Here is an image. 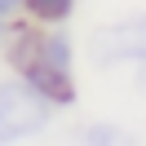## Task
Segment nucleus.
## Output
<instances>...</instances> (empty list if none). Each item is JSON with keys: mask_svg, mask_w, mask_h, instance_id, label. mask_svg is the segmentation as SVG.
Returning a JSON list of instances; mask_svg holds the SVG:
<instances>
[{"mask_svg": "<svg viewBox=\"0 0 146 146\" xmlns=\"http://www.w3.org/2000/svg\"><path fill=\"white\" fill-rule=\"evenodd\" d=\"M49 124V98L36 84H0V137H31Z\"/></svg>", "mask_w": 146, "mask_h": 146, "instance_id": "nucleus-1", "label": "nucleus"}, {"mask_svg": "<svg viewBox=\"0 0 146 146\" xmlns=\"http://www.w3.org/2000/svg\"><path fill=\"white\" fill-rule=\"evenodd\" d=\"M22 71H27V80L36 84L40 93H44L49 102H58V106H66V102L75 98V89H71V75L62 71V66H53V62H44V58H27V66H22Z\"/></svg>", "mask_w": 146, "mask_h": 146, "instance_id": "nucleus-2", "label": "nucleus"}, {"mask_svg": "<svg viewBox=\"0 0 146 146\" xmlns=\"http://www.w3.org/2000/svg\"><path fill=\"white\" fill-rule=\"evenodd\" d=\"M98 49H106V53H102L106 62H111V58H146V18L102 31V36H98Z\"/></svg>", "mask_w": 146, "mask_h": 146, "instance_id": "nucleus-3", "label": "nucleus"}, {"mask_svg": "<svg viewBox=\"0 0 146 146\" xmlns=\"http://www.w3.org/2000/svg\"><path fill=\"white\" fill-rule=\"evenodd\" d=\"M40 58H44V62H53V66H71V44H66V36H44L40 40V49H36Z\"/></svg>", "mask_w": 146, "mask_h": 146, "instance_id": "nucleus-4", "label": "nucleus"}, {"mask_svg": "<svg viewBox=\"0 0 146 146\" xmlns=\"http://www.w3.org/2000/svg\"><path fill=\"white\" fill-rule=\"evenodd\" d=\"M22 5H27V9L36 13L40 22H62L66 13H71V5H75V0H22Z\"/></svg>", "mask_w": 146, "mask_h": 146, "instance_id": "nucleus-5", "label": "nucleus"}, {"mask_svg": "<svg viewBox=\"0 0 146 146\" xmlns=\"http://www.w3.org/2000/svg\"><path fill=\"white\" fill-rule=\"evenodd\" d=\"M22 0H0V13H9V9H18Z\"/></svg>", "mask_w": 146, "mask_h": 146, "instance_id": "nucleus-6", "label": "nucleus"}]
</instances>
